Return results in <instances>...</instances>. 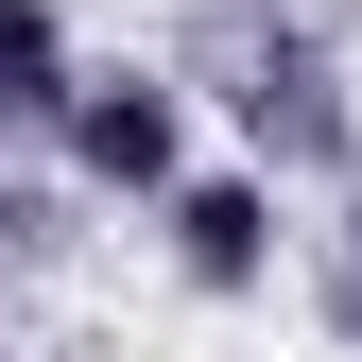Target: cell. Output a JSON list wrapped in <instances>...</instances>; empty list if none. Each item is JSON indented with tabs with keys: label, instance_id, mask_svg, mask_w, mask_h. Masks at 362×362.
Here are the masks:
<instances>
[{
	"label": "cell",
	"instance_id": "3",
	"mask_svg": "<svg viewBox=\"0 0 362 362\" xmlns=\"http://www.w3.org/2000/svg\"><path fill=\"white\" fill-rule=\"evenodd\" d=\"M173 276L190 293H259L276 276V173H173Z\"/></svg>",
	"mask_w": 362,
	"mask_h": 362
},
{
	"label": "cell",
	"instance_id": "5",
	"mask_svg": "<svg viewBox=\"0 0 362 362\" xmlns=\"http://www.w3.org/2000/svg\"><path fill=\"white\" fill-rule=\"evenodd\" d=\"M328 310L362 328V156H345V224H328Z\"/></svg>",
	"mask_w": 362,
	"mask_h": 362
},
{
	"label": "cell",
	"instance_id": "1",
	"mask_svg": "<svg viewBox=\"0 0 362 362\" xmlns=\"http://www.w3.org/2000/svg\"><path fill=\"white\" fill-rule=\"evenodd\" d=\"M224 104H242L259 173H328V190H345V156H362V104H345V69L310 52V35H242V69H224Z\"/></svg>",
	"mask_w": 362,
	"mask_h": 362
},
{
	"label": "cell",
	"instance_id": "4",
	"mask_svg": "<svg viewBox=\"0 0 362 362\" xmlns=\"http://www.w3.org/2000/svg\"><path fill=\"white\" fill-rule=\"evenodd\" d=\"M69 86H86L69 18L52 0H0V121H69Z\"/></svg>",
	"mask_w": 362,
	"mask_h": 362
},
{
	"label": "cell",
	"instance_id": "2",
	"mask_svg": "<svg viewBox=\"0 0 362 362\" xmlns=\"http://www.w3.org/2000/svg\"><path fill=\"white\" fill-rule=\"evenodd\" d=\"M52 139H69V173H86V190L173 207V173H190V86H156V69H86Z\"/></svg>",
	"mask_w": 362,
	"mask_h": 362
}]
</instances>
